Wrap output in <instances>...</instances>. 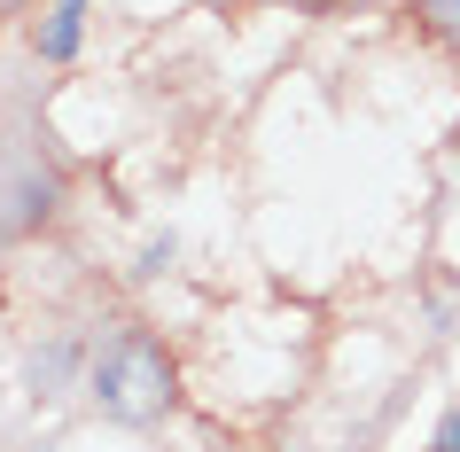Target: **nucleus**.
I'll use <instances>...</instances> for the list:
<instances>
[{
	"label": "nucleus",
	"instance_id": "f257e3e1",
	"mask_svg": "<svg viewBox=\"0 0 460 452\" xmlns=\"http://www.w3.org/2000/svg\"><path fill=\"white\" fill-rule=\"evenodd\" d=\"M94 390H102V405H110L118 421H156L172 405V367H164V351H156L148 335H125V343L102 351Z\"/></svg>",
	"mask_w": 460,
	"mask_h": 452
},
{
	"label": "nucleus",
	"instance_id": "f03ea898",
	"mask_svg": "<svg viewBox=\"0 0 460 452\" xmlns=\"http://www.w3.org/2000/svg\"><path fill=\"white\" fill-rule=\"evenodd\" d=\"M78 16H86V0H55V16H48V31H40V55H78Z\"/></svg>",
	"mask_w": 460,
	"mask_h": 452
},
{
	"label": "nucleus",
	"instance_id": "7ed1b4c3",
	"mask_svg": "<svg viewBox=\"0 0 460 452\" xmlns=\"http://www.w3.org/2000/svg\"><path fill=\"white\" fill-rule=\"evenodd\" d=\"M437 452H460V413H453L445 429H437Z\"/></svg>",
	"mask_w": 460,
	"mask_h": 452
},
{
	"label": "nucleus",
	"instance_id": "20e7f679",
	"mask_svg": "<svg viewBox=\"0 0 460 452\" xmlns=\"http://www.w3.org/2000/svg\"><path fill=\"white\" fill-rule=\"evenodd\" d=\"M445 8H453V24H460V0H445Z\"/></svg>",
	"mask_w": 460,
	"mask_h": 452
}]
</instances>
